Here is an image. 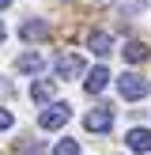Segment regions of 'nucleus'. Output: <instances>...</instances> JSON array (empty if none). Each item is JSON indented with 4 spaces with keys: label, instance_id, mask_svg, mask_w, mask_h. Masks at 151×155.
I'll list each match as a JSON object with an SVG mask.
<instances>
[{
    "label": "nucleus",
    "instance_id": "nucleus-1",
    "mask_svg": "<svg viewBox=\"0 0 151 155\" xmlns=\"http://www.w3.org/2000/svg\"><path fill=\"white\" fill-rule=\"evenodd\" d=\"M68 117H72V106L68 102H53V106H45V110L38 114V125H42L45 133H53V129H64Z\"/></svg>",
    "mask_w": 151,
    "mask_h": 155
},
{
    "label": "nucleus",
    "instance_id": "nucleus-2",
    "mask_svg": "<svg viewBox=\"0 0 151 155\" xmlns=\"http://www.w3.org/2000/svg\"><path fill=\"white\" fill-rule=\"evenodd\" d=\"M117 91H121V98H128V102H140V98H147L151 83L143 80V76H136V72H125L117 80Z\"/></svg>",
    "mask_w": 151,
    "mask_h": 155
},
{
    "label": "nucleus",
    "instance_id": "nucleus-3",
    "mask_svg": "<svg viewBox=\"0 0 151 155\" xmlns=\"http://www.w3.org/2000/svg\"><path fill=\"white\" fill-rule=\"evenodd\" d=\"M53 68H57V76H60V80H79V76L87 72V68H83V57H79V53H60Z\"/></svg>",
    "mask_w": 151,
    "mask_h": 155
},
{
    "label": "nucleus",
    "instance_id": "nucleus-4",
    "mask_svg": "<svg viewBox=\"0 0 151 155\" xmlns=\"http://www.w3.org/2000/svg\"><path fill=\"white\" fill-rule=\"evenodd\" d=\"M83 125H87V133H110L113 129V110L110 106H95V110L83 117Z\"/></svg>",
    "mask_w": 151,
    "mask_h": 155
},
{
    "label": "nucleus",
    "instance_id": "nucleus-5",
    "mask_svg": "<svg viewBox=\"0 0 151 155\" xmlns=\"http://www.w3.org/2000/svg\"><path fill=\"white\" fill-rule=\"evenodd\" d=\"M19 38H23V42H45V38H49V23H45V19L19 23Z\"/></svg>",
    "mask_w": 151,
    "mask_h": 155
},
{
    "label": "nucleus",
    "instance_id": "nucleus-6",
    "mask_svg": "<svg viewBox=\"0 0 151 155\" xmlns=\"http://www.w3.org/2000/svg\"><path fill=\"white\" fill-rule=\"evenodd\" d=\"M87 49L95 53V57H110L113 53V38L106 34V30H91L87 34Z\"/></svg>",
    "mask_w": 151,
    "mask_h": 155
},
{
    "label": "nucleus",
    "instance_id": "nucleus-7",
    "mask_svg": "<svg viewBox=\"0 0 151 155\" xmlns=\"http://www.w3.org/2000/svg\"><path fill=\"white\" fill-rule=\"evenodd\" d=\"M113 76H110V68L106 64H98V68H91L87 72V80H83V87H87V95H98V91H106V83H110Z\"/></svg>",
    "mask_w": 151,
    "mask_h": 155
},
{
    "label": "nucleus",
    "instance_id": "nucleus-8",
    "mask_svg": "<svg viewBox=\"0 0 151 155\" xmlns=\"http://www.w3.org/2000/svg\"><path fill=\"white\" fill-rule=\"evenodd\" d=\"M125 144H128V151H140V155H147V151H151V129H128Z\"/></svg>",
    "mask_w": 151,
    "mask_h": 155
},
{
    "label": "nucleus",
    "instance_id": "nucleus-9",
    "mask_svg": "<svg viewBox=\"0 0 151 155\" xmlns=\"http://www.w3.org/2000/svg\"><path fill=\"white\" fill-rule=\"evenodd\" d=\"M42 68H45L42 53H23V57L15 61V72H23V76H34V72H42Z\"/></svg>",
    "mask_w": 151,
    "mask_h": 155
},
{
    "label": "nucleus",
    "instance_id": "nucleus-10",
    "mask_svg": "<svg viewBox=\"0 0 151 155\" xmlns=\"http://www.w3.org/2000/svg\"><path fill=\"white\" fill-rule=\"evenodd\" d=\"M121 53H125L128 64H143V61L151 57V49H147L143 42H136V38H132V42H125V49H121Z\"/></svg>",
    "mask_w": 151,
    "mask_h": 155
},
{
    "label": "nucleus",
    "instance_id": "nucleus-11",
    "mask_svg": "<svg viewBox=\"0 0 151 155\" xmlns=\"http://www.w3.org/2000/svg\"><path fill=\"white\" fill-rule=\"evenodd\" d=\"M30 98H34V102H49L53 98V80H38L34 87H30Z\"/></svg>",
    "mask_w": 151,
    "mask_h": 155
},
{
    "label": "nucleus",
    "instance_id": "nucleus-12",
    "mask_svg": "<svg viewBox=\"0 0 151 155\" xmlns=\"http://www.w3.org/2000/svg\"><path fill=\"white\" fill-rule=\"evenodd\" d=\"M53 155H79V140H60L53 148Z\"/></svg>",
    "mask_w": 151,
    "mask_h": 155
},
{
    "label": "nucleus",
    "instance_id": "nucleus-13",
    "mask_svg": "<svg viewBox=\"0 0 151 155\" xmlns=\"http://www.w3.org/2000/svg\"><path fill=\"white\" fill-rule=\"evenodd\" d=\"M15 125V117H11V110H0V133H8V129Z\"/></svg>",
    "mask_w": 151,
    "mask_h": 155
},
{
    "label": "nucleus",
    "instance_id": "nucleus-14",
    "mask_svg": "<svg viewBox=\"0 0 151 155\" xmlns=\"http://www.w3.org/2000/svg\"><path fill=\"white\" fill-rule=\"evenodd\" d=\"M15 155H42V148L30 140V144H23V148H15Z\"/></svg>",
    "mask_w": 151,
    "mask_h": 155
},
{
    "label": "nucleus",
    "instance_id": "nucleus-15",
    "mask_svg": "<svg viewBox=\"0 0 151 155\" xmlns=\"http://www.w3.org/2000/svg\"><path fill=\"white\" fill-rule=\"evenodd\" d=\"M8 4H11V0H0V12H4V8H8Z\"/></svg>",
    "mask_w": 151,
    "mask_h": 155
},
{
    "label": "nucleus",
    "instance_id": "nucleus-16",
    "mask_svg": "<svg viewBox=\"0 0 151 155\" xmlns=\"http://www.w3.org/2000/svg\"><path fill=\"white\" fill-rule=\"evenodd\" d=\"M0 42H4V27H0Z\"/></svg>",
    "mask_w": 151,
    "mask_h": 155
},
{
    "label": "nucleus",
    "instance_id": "nucleus-17",
    "mask_svg": "<svg viewBox=\"0 0 151 155\" xmlns=\"http://www.w3.org/2000/svg\"><path fill=\"white\" fill-rule=\"evenodd\" d=\"M98 4H106V0H98Z\"/></svg>",
    "mask_w": 151,
    "mask_h": 155
}]
</instances>
